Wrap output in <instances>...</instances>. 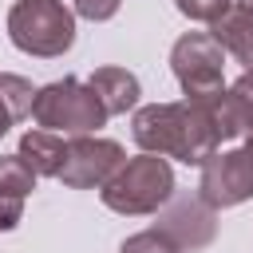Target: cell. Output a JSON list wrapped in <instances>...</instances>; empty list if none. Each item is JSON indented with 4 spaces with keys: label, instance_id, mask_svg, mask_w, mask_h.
<instances>
[{
    "label": "cell",
    "instance_id": "1",
    "mask_svg": "<svg viewBox=\"0 0 253 253\" xmlns=\"http://www.w3.org/2000/svg\"><path fill=\"white\" fill-rule=\"evenodd\" d=\"M130 134L142 150L178 158L186 166H202L217 146L221 134L213 126L206 99H182V103H150L138 107L130 119Z\"/></svg>",
    "mask_w": 253,
    "mask_h": 253
},
{
    "label": "cell",
    "instance_id": "2",
    "mask_svg": "<svg viewBox=\"0 0 253 253\" xmlns=\"http://www.w3.org/2000/svg\"><path fill=\"white\" fill-rule=\"evenodd\" d=\"M99 198L107 210L123 213V217H142V213H158L170 198H174V170L162 154H134L126 158L103 186Z\"/></svg>",
    "mask_w": 253,
    "mask_h": 253
},
{
    "label": "cell",
    "instance_id": "3",
    "mask_svg": "<svg viewBox=\"0 0 253 253\" xmlns=\"http://www.w3.org/2000/svg\"><path fill=\"white\" fill-rule=\"evenodd\" d=\"M8 40L36 59H55L75 43V12L63 0H16L8 12Z\"/></svg>",
    "mask_w": 253,
    "mask_h": 253
},
{
    "label": "cell",
    "instance_id": "4",
    "mask_svg": "<svg viewBox=\"0 0 253 253\" xmlns=\"http://www.w3.org/2000/svg\"><path fill=\"white\" fill-rule=\"evenodd\" d=\"M32 119L47 130H59V134H95L111 115H107V107H103V99L95 95L91 83L63 75V79L36 91Z\"/></svg>",
    "mask_w": 253,
    "mask_h": 253
},
{
    "label": "cell",
    "instance_id": "5",
    "mask_svg": "<svg viewBox=\"0 0 253 253\" xmlns=\"http://www.w3.org/2000/svg\"><path fill=\"white\" fill-rule=\"evenodd\" d=\"M170 71L186 99H210L225 91V47L210 32H186L170 47Z\"/></svg>",
    "mask_w": 253,
    "mask_h": 253
},
{
    "label": "cell",
    "instance_id": "6",
    "mask_svg": "<svg viewBox=\"0 0 253 253\" xmlns=\"http://www.w3.org/2000/svg\"><path fill=\"white\" fill-rule=\"evenodd\" d=\"M198 194L213 210H229V206L249 202L253 198V154L245 146L241 150H213L202 162Z\"/></svg>",
    "mask_w": 253,
    "mask_h": 253
},
{
    "label": "cell",
    "instance_id": "7",
    "mask_svg": "<svg viewBox=\"0 0 253 253\" xmlns=\"http://www.w3.org/2000/svg\"><path fill=\"white\" fill-rule=\"evenodd\" d=\"M126 162L123 146L115 138H99V134H71L67 138V154L59 166V182L71 190H95L103 186L119 166Z\"/></svg>",
    "mask_w": 253,
    "mask_h": 253
},
{
    "label": "cell",
    "instance_id": "8",
    "mask_svg": "<svg viewBox=\"0 0 253 253\" xmlns=\"http://www.w3.org/2000/svg\"><path fill=\"white\" fill-rule=\"evenodd\" d=\"M154 225L178 245V253L182 249L194 253V249H206L217 237V210L210 202H202V194H174L162 206Z\"/></svg>",
    "mask_w": 253,
    "mask_h": 253
},
{
    "label": "cell",
    "instance_id": "9",
    "mask_svg": "<svg viewBox=\"0 0 253 253\" xmlns=\"http://www.w3.org/2000/svg\"><path fill=\"white\" fill-rule=\"evenodd\" d=\"M210 115L221 138H237L253 126V71H245L233 87H225L221 95H210Z\"/></svg>",
    "mask_w": 253,
    "mask_h": 253
},
{
    "label": "cell",
    "instance_id": "10",
    "mask_svg": "<svg viewBox=\"0 0 253 253\" xmlns=\"http://www.w3.org/2000/svg\"><path fill=\"white\" fill-rule=\"evenodd\" d=\"M210 36H213L237 63H245V71H253V12H249V8L229 4V8L210 24Z\"/></svg>",
    "mask_w": 253,
    "mask_h": 253
},
{
    "label": "cell",
    "instance_id": "11",
    "mask_svg": "<svg viewBox=\"0 0 253 253\" xmlns=\"http://www.w3.org/2000/svg\"><path fill=\"white\" fill-rule=\"evenodd\" d=\"M40 178H59V166H63V154H67V138L59 130H47V126H32L20 134V150H16Z\"/></svg>",
    "mask_w": 253,
    "mask_h": 253
},
{
    "label": "cell",
    "instance_id": "12",
    "mask_svg": "<svg viewBox=\"0 0 253 253\" xmlns=\"http://www.w3.org/2000/svg\"><path fill=\"white\" fill-rule=\"evenodd\" d=\"M87 83H91V87H95V95L103 99L107 115H126V111H134V107H138L142 87H138V75H134V71H126V67H99V71H91V79H87Z\"/></svg>",
    "mask_w": 253,
    "mask_h": 253
},
{
    "label": "cell",
    "instance_id": "13",
    "mask_svg": "<svg viewBox=\"0 0 253 253\" xmlns=\"http://www.w3.org/2000/svg\"><path fill=\"white\" fill-rule=\"evenodd\" d=\"M32 103H36V87L24 75L0 71V138L12 130V123L32 115Z\"/></svg>",
    "mask_w": 253,
    "mask_h": 253
},
{
    "label": "cell",
    "instance_id": "14",
    "mask_svg": "<svg viewBox=\"0 0 253 253\" xmlns=\"http://www.w3.org/2000/svg\"><path fill=\"white\" fill-rule=\"evenodd\" d=\"M36 170L20 158V154H0V194H12V198H28L36 190Z\"/></svg>",
    "mask_w": 253,
    "mask_h": 253
},
{
    "label": "cell",
    "instance_id": "15",
    "mask_svg": "<svg viewBox=\"0 0 253 253\" xmlns=\"http://www.w3.org/2000/svg\"><path fill=\"white\" fill-rule=\"evenodd\" d=\"M119 253H178V245H174L158 225H150V229H142V233H130V237L119 245Z\"/></svg>",
    "mask_w": 253,
    "mask_h": 253
},
{
    "label": "cell",
    "instance_id": "16",
    "mask_svg": "<svg viewBox=\"0 0 253 253\" xmlns=\"http://www.w3.org/2000/svg\"><path fill=\"white\" fill-rule=\"evenodd\" d=\"M233 0H174V8L186 16V20H202V24H213Z\"/></svg>",
    "mask_w": 253,
    "mask_h": 253
},
{
    "label": "cell",
    "instance_id": "17",
    "mask_svg": "<svg viewBox=\"0 0 253 253\" xmlns=\"http://www.w3.org/2000/svg\"><path fill=\"white\" fill-rule=\"evenodd\" d=\"M119 4L123 0H75V12L83 20H91V24H99V20H111L119 12Z\"/></svg>",
    "mask_w": 253,
    "mask_h": 253
},
{
    "label": "cell",
    "instance_id": "18",
    "mask_svg": "<svg viewBox=\"0 0 253 253\" xmlns=\"http://www.w3.org/2000/svg\"><path fill=\"white\" fill-rule=\"evenodd\" d=\"M24 217V198H12V194H0V233L16 229Z\"/></svg>",
    "mask_w": 253,
    "mask_h": 253
},
{
    "label": "cell",
    "instance_id": "19",
    "mask_svg": "<svg viewBox=\"0 0 253 253\" xmlns=\"http://www.w3.org/2000/svg\"><path fill=\"white\" fill-rule=\"evenodd\" d=\"M245 150H249V154H253V126H249V130H245Z\"/></svg>",
    "mask_w": 253,
    "mask_h": 253
},
{
    "label": "cell",
    "instance_id": "20",
    "mask_svg": "<svg viewBox=\"0 0 253 253\" xmlns=\"http://www.w3.org/2000/svg\"><path fill=\"white\" fill-rule=\"evenodd\" d=\"M233 4H241V8H249V12H253V0H233Z\"/></svg>",
    "mask_w": 253,
    "mask_h": 253
}]
</instances>
